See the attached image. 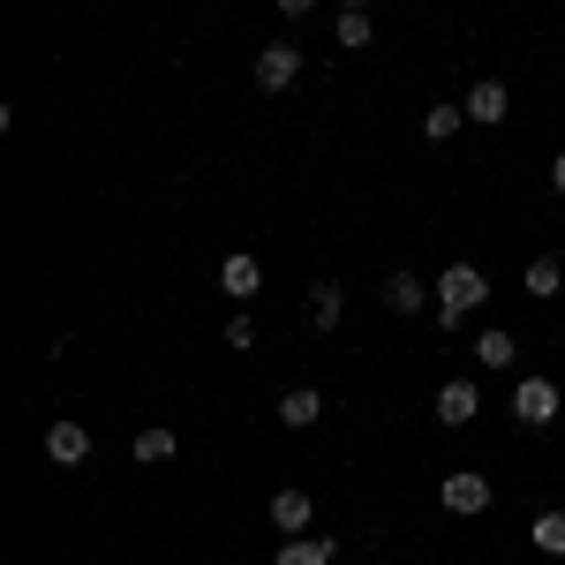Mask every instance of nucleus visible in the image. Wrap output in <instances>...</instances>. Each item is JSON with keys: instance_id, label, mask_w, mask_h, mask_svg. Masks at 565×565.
I'll list each match as a JSON object with an SVG mask.
<instances>
[{"instance_id": "a211bd4d", "label": "nucleus", "mask_w": 565, "mask_h": 565, "mask_svg": "<svg viewBox=\"0 0 565 565\" xmlns=\"http://www.w3.org/2000/svg\"><path fill=\"white\" fill-rule=\"evenodd\" d=\"M558 287H565L558 257H535V264H527V295H558Z\"/></svg>"}, {"instance_id": "412c9836", "label": "nucleus", "mask_w": 565, "mask_h": 565, "mask_svg": "<svg viewBox=\"0 0 565 565\" xmlns=\"http://www.w3.org/2000/svg\"><path fill=\"white\" fill-rule=\"evenodd\" d=\"M551 189H565V151H558V167H551Z\"/></svg>"}, {"instance_id": "2eb2a0df", "label": "nucleus", "mask_w": 565, "mask_h": 565, "mask_svg": "<svg viewBox=\"0 0 565 565\" xmlns=\"http://www.w3.org/2000/svg\"><path fill=\"white\" fill-rule=\"evenodd\" d=\"M527 543H535L543 558H565V513H543V521L527 527Z\"/></svg>"}, {"instance_id": "f257e3e1", "label": "nucleus", "mask_w": 565, "mask_h": 565, "mask_svg": "<svg viewBox=\"0 0 565 565\" xmlns=\"http://www.w3.org/2000/svg\"><path fill=\"white\" fill-rule=\"evenodd\" d=\"M482 302H490V279H482L476 264H445V279H437V324L460 332L468 309H482Z\"/></svg>"}, {"instance_id": "39448f33", "label": "nucleus", "mask_w": 565, "mask_h": 565, "mask_svg": "<svg viewBox=\"0 0 565 565\" xmlns=\"http://www.w3.org/2000/svg\"><path fill=\"white\" fill-rule=\"evenodd\" d=\"M309 513H317L309 490H279V498H271V527H279L287 543H302V535H309Z\"/></svg>"}, {"instance_id": "f8f14e48", "label": "nucleus", "mask_w": 565, "mask_h": 565, "mask_svg": "<svg viewBox=\"0 0 565 565\" xmlns=\"http://www.w3.org/2000/svg\"><path fill=\"white\" fill-rule=\"evenodd\" d=\"M340 543H324V535H302V543H279V558L271 565H332Z\"/></svg>"}, {"instance_id": "ddd939ff", "label": "nucleus", "mask_w": 565, "mask_h": 565, "mask_svg": "<svg viewBox=\"0 0 565 565\" xmlns=\"http://www.w3.org/2000/svg\"><path fill=\"white\" fill-rule=\"evenodd\" d=\"M385 302L399 309V317H415V309L430 302V295H423V279H415V271H392V279H385Z\"/></svg>"}, {"instance_id": "1a4fd4ad", "label": "nucleus", "mask_w": 565, "mask_h": 565, "mask_svg": "<svg viewBox=\"0 0 565 565\" xmlns=\"http://www.w3.org/2000/svg\"><path fill=\"white\" fill-rule=\"evenodd\" d=\"M45 452H53L61 468H76V460L90 452V430L84 423H53V430H45Z\"/></svg>"}, {"instance_id": "0eeeda50", "label": "nucleus", "mask_w": 565, "mask_h": 565, "mask_svg": "<svg viewBox=\"0 0 565 565\" xmlns=\"http://www.w3.org/2000/svg\"><path fill=\"white\" fill-rule=\"evenodd\" d=\"M257 287H264V264H257V257H242V249H234V257L218 264V295H234V302H249Z\"/></svg>"}, {"instance_id": "f3484780", "label": "nucleus", "mask_w": 565, "mask_h": 565, "mask_svg": "<svg viewBox=\"0 0 565 565\" xmlns=\"http://www.w3.org/2000/svg\"><path fill=\"white\" fill-rule=\"evenodd\" d=\"M370 31H377V23H370V8H340V45H370Z\"/></svg>"}, {"instance_id": "aec40b11", "label": "nucleus", "mask_w": 565, "mask_h": 565, "mask_svg": "<svg viewBox=\"0 0 565 565\" xmlns=\"http://www.w3.org/2000/svg\"><path fill=\"white\" fill-rule=\"evenodd\" d=\"M226 348H257V324H249V317H242V309H234V317H226Z\"/></svg>"}, {"instance_id": "9d476101", "label": "nucleus", "mask_w": 565, "mask_h": 565, "mask_svg": "<svg viewBox=\"0 0 565 565\" xmlns=\"http://www.w3.org/2000/svg\"><path fill=\"white\" fill-rule=\"evenodd\" d=\"M181 452V437L167 430V423H151V430H136V460H143V468H159V460H174Z\"/></svg>"}, {"instance_id": "dca6fc26", "label": "nucleus", "mask_w": 565, "mask_h": 565, "mask_svg": "<svg viewBox=\"0 0 565 565\" xmlns=\"http://www.w3.org/2000/svg\"><path fill=\"white\" fill-rule=\"evenodd\" d=\"M460 121H468V106H430V114H423V136L445 143V136H460Z\"/></svg>"}, {"instance_id": "9b49d317", "label": "nucleus", "mask_w": 565, "mask_h": 565, "mask_svg": "<svg viewBox=\"0 0 565 565\" xmlns=\"http://www.w3.org/2000/svg\"><path fill=\"white\" fill-rule=\"evenodd\" d=\"M505 106H513L505 84H476V90H468V121H482V129H490V121H505Z\"/></svg>"}, {"instance_id": "f03ea898", "label": "nucleus", "mask_w": 565, "mask_h": 565, "mask_svg": "<svg viewBox=\"0 0 565 565\" xmlns=\"http://www.w3.org/2000/svg\"><path fill=\"white\" fill-rule=\"evenodd\" d=\"M513 415H521L527 430L558 423V385H551V377H521V385H513Z\"/></svg>"}, {"instance_id": "423d86ee", "label": "nucleus", "mask_w": 565, "mask_h": 565, "mask_svg": "<svg viewBox=\"0 0 565 565\" xmlns=\"http://www.w3.org/2000/svg\"><path fill=\"white\" fill-rule=\"evenodd\" d=\"M476 385H460V377H452V385H437V423H445V430H468V423H476Z\"/></svg>"}, {"instance_id": "6ab92c4d", "label": "nucleus", "mask_w": 565, "mask_h": 565, "mask_svg": "<svg viewBox=\"0 0 565 565\" xmlns=\"http://www.w3.org/2000/svg\"><path fill=\"white\" fill-rule=\"evenodd\" d=\"M476 362L505 370V362H513V332H482V340H476Z\"/></svg>"}, {"instance_id": "7ed1b4c3", "label": "nucleus", "mask_w": 565, "mask_h": 565, "mask_svg": "<svg viewBox=\"0 0 565 565\" xmlns=\"http://www.w3.org/2000/svg\"><path fill=\"white\" fill-rule=\"evenodd\" d=\"M295 76H302V53L295 45H264L257 53V90H287Z\"/></svg>"}, {"instance_id": "6e6552de", "label": "nucleus", "mask_w": 565, "mask_h": 565, "mask_svg": "<svg viewBox=\"0 0 565 565\" xmlns=\"http://www.w3.org/2000/svg\"><path fill=\"white\" fill-rule=\"evenodd\" d=\"M317 415H324V392L317 385H295L287 399H279V423H287V430H309Z\"/></svg>"}, {"instance_id": "4468645a", "label": "nucleus", "mask_w": 565, "mask_h": 565, "mask_svg": "<svg viewBox=\"0 0 565 565\" xmlns=\"http://www.w3.org/2000/svg\"><path fill=\"white\" fill-rule=\"evenodd\" d=\"M309 324H317V332H332V324H340V287H332V279H317V287H309Z\"/></svg>"}, {"instance_id": "20e7f679", "label": "nucleus", "mask_w": 565, "mask_h": 565, "mask_svg": "<svg viewBox=\"0 0 565 565\" xmlns=\"http://www.w3.org/2000/svg\"><path fill=\"white\" fill-rule=\"evenodd\" d=\"M437 498H445V513H482V505H490V482L460 468V476H445V482H437Z\"/></svg>"}]
</instances>
